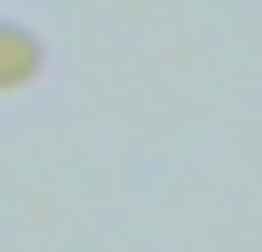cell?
I'll return each instance as SVG.
<instances>
[{"mask_svg":"<svg viewBox=\"0 0 262 252\" xmlns=\"http://www.w3.org/2000/svg\"><path fill=\"white\" fill-rule=\"evenodd\" d=\"M29 68H39V39L29 29H0V87H19Z\"/></svg>","mask_w":262,"mask_h":252,"instance_id":"cell-1","label":"cell"}]
</instances>
